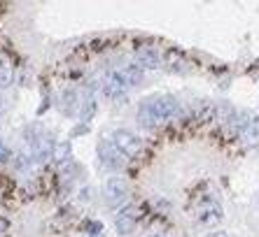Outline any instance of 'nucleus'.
Returning <instances> with one entry per match:
<instances>
[{
	"instance_id": "obj_1",
	"label": "nucleus",
	"mask_w": 259,
	"mask_h": 237,
	"mask_svg": "<svg viewBox=\"0 0 259 237\" xmlns=\"http://www.w3.org/2000/svg\"><path fill=\"white\" fill-rule=\"evenodd\" d=\"M180 114V102L173 95H157V98H145L138 107V121L147 128L161 126Z\"/></svg>"
},
{
	"instance_id": "obj_2",
	"label": "nucleus",
	"mask_w": 259,
	"mask_h": 237,
	"mask_svg": "<svg viewBox=\"0 0 259 237\" xmlns=\"http://www.w3.org/2000/svg\"><path fill=\"white\" fill-rule=\"evenodd\" d=\"M26 137H28V156L33 160L45 163V160L54 158L56 144L45 128H40V126H30L28 131H26Z\"/></svg>"
},
{
	"instance_id": "obj_3",
	"label": "nucleus",
	"mask_w": 259,
	"mask_h": 237,
	"mask_svg": "<svg viewBox=\"0 0 259 237\" xmlns=\"http://www.w3.org/2000/svg\"><path fill=\"white\" fill-rule=\"evenodd\" d=\"M98 160H101L103 167H108V170L117 172V170H121V167L128 163V156L121 154L119 149H117L115 144L105 137L103 142H98Z\"/></svg>"
},
{
	"instance_id": "obj_4",
	"label": "nucleus",
	"mask_w": 259,
	"mask_h": 237,
	"mask_svg": "<svg viewBox=\"0 0 259 237\" xmlns=\"http://www.w3.org/2000/svg\"><path fill=\"white\" fill-rule=\"evenodd\" d=\"M126 196H128V186H126V182H124V177H110L108 182H105V186H103V198H105V202H108L112 209L121 207L124 200H126Z\"/></svg>"
},
{
	"instance_id": "obj_5",
	"label": "nucleus",
	"mask_w": 259,
	"mask_h": 237,
	"mask_svg": "<svg viewBox=\"0 0 259 237\" xmlns=\"http://www.w3.org/2000/svg\"><path fill=\"white\" fill-rule=\"evenodd\" d=\"M108 140L115 144V147L119 149L124 156H128V158H131V156H138L140 149H143V142H140V137L133 135L131 131H112Z\"/></svg>"
},
{
	"instance_id": "obj_6",
	"label": "nucleus",
	"mask_w": 259,
	"mask_h": 237,
	"mask_svg": "<svg viewBox=\"0 0 259 237\" xmlns=\"http://www.w3.org/2000/svg\"><path fill=\"white\" fill-rule=\"evenodd\" d=\"M136 223H138V209L133 207V205L119 209V214L115 216V228L119 235H131L136 230Z\"/></svg>"
},
{
	"instance_id": "obj_7",
	"label": "nucleus",
	"mask_w": 259,
	"mask_h": 237,
	"mask_svg": "<svg viewBox=\"0 0 259 237\" xmlns=\"http://www.w3.org/2000/svg\"><path fill=\"white\" fill-rule=\"evenodd\" d=\"M196 219H199V223H203L205 228L217 225L220 221L224 219V216H222V207H220L217 202H205V205H201V207L196 209Z\"/></svg>"
},
{
	"instance_id": "obj_8",
	"label": "nucleus",
	"mask_w": 259,
	"mask_h": 237,
	"mask_svg": "<svg viewBox=\"0 0 259 237\" xmlns=\"http://www.w3.org/2000/svg\"><path fill=\"white\" fill-rule=\"evenodd\" d=\"M136 63L143 70H157L161 66V56H159V51L154 47H143L136 51Z\"/></svg>"
},
{
	"instance_id": "obj_9",
	"label": "nucleus",
	"mask_w": 259,
	"mask_h": 237,
	"mask_svg": "<svg viewBox=\"0 0 259 237\" xmlns=\"http://www.w3.org/2000/svg\"><path fill=\"white\" fill-rule=\"evenodd\" d=\"M241 140L245 147H259V116L247 121V126L241 133Z\"/></svg>"
},
{
	"instance_id": "obj_10",
	"label": "nucleus",
	"mask_w": 259,
	"mask_h": 237,
	"mask_svg": "<svg viewBox=\"0 0 259 237\" xmlns=\"http://www.w3.org/2000/svg\"><path fill=\"white\" fill-rule=\"evenodd\" d=\"M14 82V66L5 53H0V89H7Z\"/></svg>"
},
{
	"instance_id": "obj_11",
	"label": "nucleus",
	"mask_w": 259,
	"mask_h": 237,
	"mask_svg": "<svg viewBox=\"0 0 259 237\" xmlns=\"http://www.w3.org/2000/svg\"><path fill=\"white\" fill-rule=\"evenodd\" d=\"M119 70H121V75H124V79H126L128 86H138L145 77L143 68H138V66H124V68H119Z\"/></svg>"
},
{
	"instance_id": "obj_12",
	"label": "nucleus",
	"mask_w": 259,
	"mask_h": 237,
	"mask_svg": "<svg viewBox=\"0 0 259 237\" xmlns=\"http://www.w3.org/2000/svg\"><path fill=\"white\" fill-rule=\"evenodd\" d=\"M7 156H10V151L3 147V140H0V160H7Z\"/></svg>"
},
{
	"instance_id": "obj_13",
	"label": "nucleus",
	"mask_w": 259,
	"mask_h": 237,
	"mask_svg": "<svg viewBox=\"0 0 259 237\" xmlns=\"http://www.w3.org/2000/svg\"><path fill=\"white\" fill-rule=\"evenodd\" d=\"M205 237H229L227 232H222V230H215V232H208Z\"/></svg>"
}]
</instances>
